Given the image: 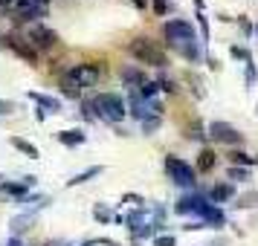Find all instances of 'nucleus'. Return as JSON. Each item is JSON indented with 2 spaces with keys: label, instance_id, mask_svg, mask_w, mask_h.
I'll use <instances>...</instances> for the list:
<instances>
[{
  "label": "nucleus",
  "instance_id": "1",
  "mask_svg": "<svg viewBox=\"0 0 258 246\" xmlns=\"http://www.w3.org/2000/svg\"><path fill=\"white\" fill-rule=\"evenodd\" d=\"M131 52H134V58L142 61V64L165 67V52L160 47H154L148 38H134V41H131Z\"/></svg>",
  "mask_w": 258,
  "mask_h": 246
},
{
  "label": "nucleus",
  "instance_id": "2",
  "mask_svg": "<svg viewBox=\"0 0 258 246\" xmlns=\"http://www.w3.org/2000/svg\"><path fill=\"white\" fill-rule=\"evenodd\" d=\"M93 107H99V116L107 122H122V116H125V102L116 93H99Z\"/></svg>",
  "mask_w": 258,
  "mask_h": 246
},
{
  "label": "nucleus",
  "instance_id": "3",
  "mask_svg": "<svg viewBox=\"0 0 258 246\" xmlns=\"http://www.w3.org/2000/svg\"><path fill=\"white\" fill-rule=\"evenodd\" d=\"M165 171L174 180V186H195V183H198V180H195L198 171L188 162H183L180 156H165Z\"/></svg>",
  "mask_w": 258,
  "mask_h": 246
},
{
  "label": "nucleus",
  "instance_id": "4",
  "mask_svg": "<svg viewBox=\"0 0 258 246\" xmlns=\"http://www.w3.org/2000/svg\"><path fill=\"white\" fill-rule=\"evenodd\" d=\"M163 32H165V38H168L171 44H183V41H195V26L188 24V21H168Z\"/></svg>",
  "mask_w": 258,
  "mask_h": 246
},
{
  "label": "nucleus",
  "instance_id": "5",
  "mask_svg": "<svg viewBox=\"0 0 258 246\" xmlns=\"http://www.w3.org/2000/svg\"><path fill=\"white\" fill-rule=\"evenodd\" d=\"M70 72H73V78L82 84V87H90V84L99 81V75H102V67H99V64H76Z\"/></svg>",
  "mask_w": 258,
  "mask_h": 246
},
{
  "label": "nucleus",
  "instance_id": "6",
  "mask_svg": "<svg viewBox=\"0 0 258 246\" xmlns=\"http://www.w3.org/2000/svg\"><path fill=\"white\" fill-rule=\"evenodd\" d=\"M209 136L215 142H229V145L241 142V133H238L229 122H212V125H209Z\"/></svg>",
  "mask_w": 258,
  "mask_h": 246
},
{
  "label": "nucleus",
  "instance_id": "7",
  "mask_svg": "<svg viewBox=\"0 0 258 246\" xmlns=\"http://www.w3.org/2000/svg\"><path fill=\"white\" fill-rule=\"evenodd\" d=\"M29 41H32L38 49H52L58 44V35H55L52 29H47V26H29Z\"/></svg>",
  "mask_w": 258,
  "mask_h": 246
},
{
  "label": "nucleus",
  "instance_id": "8",
  "mask_svg": "<svg viewBox=\"0 0 258 246\" xmlns=\"http://www.w3.org/2000/svg\"><path fill=\"white\" fill-rule=\"evenodd\" d=\"M209 206L212 203H206L200 194H191V197H183L177 203V214H200L203 217V211L209 209Z\"/></svg>",
  "mask_w": 258,
  "mask_h": 246
},
{
  "label": "nucleus",
  "instance_id": "9",
  "mask_svg": "<svg viewBox=\"0 0 258 246\" xmlns=\"http://www.w3.org/2000/svg\"><path fill=\"white\" fill-rule=\"evenodd\" d=\"M3 41H6V47L15 49V52H18V55H21L24 61H29V64H35V61H38V52L32 49V44H24V41H21L18 35H6Z\"/></svg>",
  "mask_w": 258,
  "mask_h": 246
},
{
  "label": "nucleus",
  "instance_id": "10",
  "mask_svg": "<svg viewBox=\"0 0 258 246\" xmlns=\"http://www.w3.org/2000/svg\"><path fill=\"white\" fill-rule=\"evenodd\" d=\"M119 75H122V81L131 84V87H140V84L145 81V72H142L140 67H122Z\"/></svg>",
  "mask_w": 258,
  "mask_h": 246
},
{
  "label": "nucleus",
  "instance_id": "11",
  "mask_svg": "<svg viewBox=\"0 0 258 246\" xmlns=\"http://www.w3.org/2000/svg\"><path fill=\"white\" fill-rule=\"evenodd\" d=\"M12 148H18V151L24 153V156H29V159H38V156H41V151H38L35 145H32V142H26V139H21V136H12Z\"/></svg>",
  "mask_w": 258,
  "mask_h": 246
},
{
  "label": "nucleus",
  "instance_id": "12",
  "mask_svg": "<svg viewBox=\"0 0 258 246\" xmlns=\"http://www.w3.org/2000/svg\"><path fill=\"white\" fill-rule=\"evenodd\" d=\"M29 99H32V102H38V105L44 107V110H52V113H58V110H61V102H58V99H52V96L29 93Z\"/></svg>",
  "mask_w": 258,
  "mask_h": 246
},
{
  "label": "nucleus",
  "instance_id": "13",
  "mask_svg": "<svg viewBox=\"0 0 258 246\" xmlns=\"http://www.w3.org/2000/svg\"><path fill=\"white\" fill-rule=\"evenodd\" d=\"M215 162H218V156H215V151H200V156H198V171L200 174H209L212 168H215Z\"/></svg>",
  "mask_w": 258,
  "mask_h": 246
},
{
  "label": "nucleus",
  "instance_id": "14",
  "mask_svg": "<svg viewBox=\"0 0 258 246\" xmlns=\"http://www.w3.org/2000/svg\"><path fill=\"white\" fill-rule=\"evenodd\" d=\"M58 142H61V145H67V148H76V145H82V142H84V133H82V130H61Z\"/></svg>",
  "mask_w": 258,
  "mask_h": 246
},
{
  "label": "nucleus",
  "instance_id": "15",
  "mask_svg": "<svg viewBox=\"0 0 258 246\" xmlns=\"http://www.w3.org/2000/svg\"><path fill=\"white\" fill-rule=\"evenodd\" d=\"M61 90H64V96H73V99H76V96L82 93V84L73 78V72H67V75L61 78Z\"/></svg>",
  "mask_w": 258,
  "mask_h": 246
},
{
  "label": "nucleus",
  "instance_id": "16",
  "mask_svg": "<svg viewBox=\"0 0 258 246\" xmlns=\"http://www.w3.org/2000/svg\"><path fill=\"white\" fill-rule=\"evenodd\" d=\"M186 58H191V61H200V49H198V41H183V44H174Z\"/></svg>",
  "mask_w": 258,
  "mask_h": 246
},
{
  "label": "nucleus",
  "instance_id": "17",
  "mask_svg": "<svg viewBox=\"0 0 258 246\" xmlns=\"http://www.w3.org/2000/svg\"><path fill=\"white\" fill-rule=\"evenodd\" d=\"M235 194V188L232 186H226V183H223V186H215L212 188V200H215V203H223V200H229Z\"/></svg>",
  "mask_w": 258,
  "mask_h": 246
},
{
  "label": "nucleus",
  "instance_id": "18",
  "mask_svg": "<svg viewBox=\"0 0 258 246\" xmlns=\"http://www.w3.org/2000/svg\"><path fill=\"white\" fill-rule=\"evenodd\" d=\"M203 220L212 223V226H223V211L215 209V206H209V209L203 211Z\"/></svg>",
  "mask_w": 258,
  "mask_h": 246
},
{
  "label": "nucleus",
  "instance_id": "19",
  "mask_svg": "<svg viewBox=\"0 0 258 246\" xmlns=\"http://www.w3.org/2000/svg\"><path fill=\"white\" fill-rule=\"evenodd\" d=\"M99 171H102V168H99V165H93V168H87V171H82V174H76L73 180H67V186H79V183H87V180H90V177H96Z\"/></svg>",
  "mask_w": 258,
  "mask_h": 246
},
{
  "label": "nucleus",
  "instance_id": "20",
  "mask_svg": "<svg viewBox=\"0 0 258 246\" xmlns=\"http://www.w3.org/2000/svg\"><path fill=\"white\" fill-rule=\"evenodd\" d=\"M186 136L188 139H206V133H203V128H200L198 122H191V125L186 128Z\"/></svg>",
  "mask_w": 258,
  "mask_h": 246
},
{
  "label": "nucleus",
  "instance_id": "21",
  "mask_svg": "<svg viewBox=\"0 0 258 246\" xmlns=\"http://www.w3.org/2000/svg\"><path fill=\"white\" fill-rule=\"evenodd\" d=\"M157 128H160V116H145L142 119V130H145V133H154Z\"/></svg>",
  "mask_w": 258,
  "mask_h": 246
},
{
  "label": "nucleus",
  "instance_id": "22",
  "mask_svg": "<svg viewBox=\"0 0 258 246\" xmlns=\"http://www.w3.org/2000/svg\"><path fill=\"white\" fill-rule=\"evenodd\" d=\"M229 159H232V165H252L255 162V159H252V156H246V153H241V151H235V153H229Z\"/></svg>",
  "mask_w": 258,
  "mask_h": 246
},
{
  "label": "nucleus",
  "instance_id": "23",
  "mask_svg": "<svg viewBox=\"0 0 258 246\" xmlns=\"http://www.w3.org/2000/svg\"><path fill=\"white\" fill-rule=\"evenodd\" d=\"M140 93L145 96L148 102H151V99H154V93H157V84H154V81H142V84H140Z\"/></svg>",
  "mask_w": 258,
  "mask_h": 246
},
{
  "label": "nucleus",
  "instance_id": "24",
  "mask_svg": "<svg viewBox=\"0 0 258 246\" xmlns=\"http://www.w3.org/2000/svg\"><path fill=\"white\" fill-rule=\"evenodd\" d=\"M32 223V217H26V214H21V217H15L12 220V232H21V229H26Z\"/></svg>",
  "mask_w": 258,
  "mask_h": 246
},
{
  "label": "nucleus",
  "instance_id": "25",
  "mask_svg": "<svg viewBox=\"0 0 258 246\" xmlns=\"http://www.w3.org/2000/svg\"><path fill=\"white\" fill-rule=\"evenodd\" d=\"M186 81H188V84H195V96H198V99H203V96H206V93H203V84H200L198 75H191V72H188V75H186Z\"/></svg>",
  "mask_w": 258,
  "mask_h": 246
},
{
  "label": "nucleus",
  "instance_id": "26",
  "mask_svg": "<svg viewBox=\"0 0 258 246\" xmlns=\"http://www.w3.org/2000/svg\"><path fill=\"white\" fill-rule=\"evenodd\" d=\"M26 183H21V186H18V183H6V186H3V191H9V194H24L26 191Z\"/></svg>",
  "mask_w": 258,
  "mask_h": 246
},
{
  "label": "nucleus",
  "instance_id": "27",
  "mask_svg": "<svg viewBox=\"0 0 258 246\" xmlns=\"http://www.w3.org/2000/svg\"><path fill=\"white\" fill-rule=\"evenodd\" d=\"M255 200H258V194H244V197H238V206L249 209V206H255Z\"/></svg>",
  "mask_w": 258,
  "mask_h": 246
},
{
  "label": "nucleus",
  "instance_id": "28",
  "mask_svg": "<svg viewBox=\"0 0 258 246\" xmlns=\"http://www.w3.org/2000/svg\"><path fill=\"white\" fill-rule=\"evenodd\" d=\"M246 168H238V165H232V168H229V180H246Z\"/></svg>",
  "mask_w": 258,
  "mask_h": 246
},
{
  "label": "nucleus",
  "instance_id": "29",
  "mask_svg": "<svg viewBox=\"0 0 258 246\" xmlns=\"http://www.w3.org/2000/svg\"><path fill=\"white\" fill-rule=\"evenodd\" d=\"M154 243H157V246H174L177 240L171 237V234H157V237H154Z\"/></svg>",
  "mask_w": 258,
  "mask_h": 246
},
{
  "label": "nucleus",
  "instance_id": "30",
  "mask_svg": "<svg viewBox=\"0 0 258 246\" xmlns=\"http://www.w3.org/2000/svg\"><path fill=\"white\" fill-rule=\"evenodd\" d=\"M93 214H96V220H110V211H107L105 209V206H96V209H93Z\"/></svg>",
  "mask_w": 258,
  "mask_h": 246
},
{
  "label": "nucleus",
  "instance_id": "31",
  "mask_svg": "<svg viewBox=\"0 0 258 246\" xmlns=\"http://www.w3.org/2000/svg\"><path fill=\"white\" fill-rule=\"evenodd\" d=\"M157 87H160V90H165V93H174V90H177L171 78H160V84H157Z\"/></svg>",
  "mask_w": 258,
  "mask_h": 246
},
{
  "label": "nucleus",
  "instance_id": "32",
  "mask_svg": "<svg viewBox=\"0 0 258 246\" xmlns=\"http://www.w3.org/2000/svg\"><path fill=\"white\" fill-rule=\"evenodd\" d=\"M154 12L165 15V12H168V0H154Z\"/></svg>",
  "mask_w": 258,
  "mask_h": 246
},
{
  "label": "nucleus",
  "instance_id": "33",
  "mask_svg": "<svg viewBox=\"0 0 258 246\" xmlns=\"http://www.w3.org/2000/svg\"><path fill=\"white\" fill-rule=\"evenodd\" d=\"M232 55H235V58H241V61H252V58H249V52H246L244 47H232Z\"/></svg>",
  "mask_w": 258,
  "mask_h": 246
},
{
  "label": "nucleus",
  "instance_id": "34",
  "mask_svg": "<svg viewBox=\"0 0 258 246\" xmlns=\"http://www.w3.org/2000/svg\"><path fill=\"white\" fill-rule=\"evenodd\" d=\"M131 3H134L137 9H145V6H148V0H131Z\"/></svg>",
  "mask_w": 258,
  "mask_h": 246
},
{
  "label": "nucleus",
  "instance_id": "35",
  "mask_svg": "<svg viewBox=\"0 0 258 246\" xmlns=\"http://www.w3.org/2000/svg\"><path fill=\"white\" fill-rule=\"evenodd\" d=\"M9 110H12V105H9V102H0V113H9Z\"/></svg>",
  "mask_w": 258,
  "mask_h": 246
},
{
  "label": "nucleus",
  "instance_id": "36",
  "mask_svg": "<svg viewBox=\"0 0 258 246\" xmlns=\"http://www.w3.org/2000/svg\"><path fill=\"white\" fill-rule=\"evenodd\" d=\"M12 6V0H0V9H9Z\"/></svg>",
  "mask_w": 258,
  "mask_h": 246
},
{
  "label": "nucleus",
  "instance_id": "37",
  "mask_svg": "<svg viewBox=\"0 0 258 246\" xmlns=\"http://www.w3.org/2000/svg\"><path fill=\"white\" fill-rule=\"evenodd\" d=\"M206 246H226V240H215V243H206Z\"/></svg>",
  "mask_w": 258,
  "mask_h": 246
},
{
  "label": "nucleus",
  "instance_id": "38",
  "mask_svg": "<svg viewBox=\"0 0 258 246\" xmlns=\"http://www.w3.org/2000/svg\"><path fill=\"white\" fill-rule=\"evenodd\" d=\"M255 35H258V26H255Z\"/></svg>",
  "mask_w": 258,
  "mask_h": 246
}]
</instances>
